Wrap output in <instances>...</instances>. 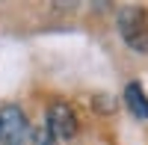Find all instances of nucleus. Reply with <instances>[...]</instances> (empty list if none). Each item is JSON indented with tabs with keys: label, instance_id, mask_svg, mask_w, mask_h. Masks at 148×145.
I'll return each instance as SVG.
<instances>
[{
	"label": "nucleus",
	"instance_id": "f03ea898",
	"mask_svg": "<svg viewBox=\"0 0 148 145\" xmlns=\"http://www.w3.org/2000/svg\"><path fill=\"white\" fill-rule=\"evenodd\" d=\"M119 30L133 51H148V21L139 6H127L119 15Z\"/></svg>",
	"mask_w": 148,
	"mask_h": 145
},
{
	"label": "nucleus",
	"instance_id": "7ed1b4c3",
	"mask_svg": "<svg viewBox=\"0 0 148 145\" xmlns=\"http://www.w3.org/2000/svg\"><path fill=\"white\" fill-rule=\"evenodd\" d=\"M45 124L56 136V142H68V139H74V133H77V116H74V110L65 101H53L47 107Z\"/></svg>",
	"mask_w": 148,
	"mask_h": 145
},
{
	"label": "nucleus",
	"instance_id": "39448f33",
	"mask_svg": "<svg viewBox=\"0 0 148 145\" xmlns=\"http://www.w3.org/2000/svg\"><path fill=\"white\" fill-rule=\"evenodd\" d=\"M33 145H56V136L47 130V124H42L39 130H33V139H30Z\"/></svg>",
	"mask_w": 148,
	"mask_h": 145
},
{
	"label": "nucleus",
	"instance_id": "f257e3e1",
	"mask_svg": "<svg viewBox=\"0 0 148 145\" xmlns=\"http://www.w3.org/2000/svg\"><path fill=\"white\" fill-rule=\"evenodd\" d=\"M27 139H33L30 133V122L24 116L21 107L9 104L0 110V142L3 145H27Z\"/></svg>",
	"mask_w": 148,
	"mask_h": 145
},
{
	"label": "nucleus",
	"instance_id": "20e7f679",
	"mask_svg": "<svg viewBox=\"0 0 148 145\" xmlns=\"http://www.w3.org/2000/svg\"><path fill=\"white\" fill-rule=\"evenodd\" d=\"M125 104H127V110L136 118H145L148 122V98H145V92H142L139 83H127L125 86Z\"/></svg>",
	"mask_w": 148,
	"mask_h": 145
}]
</instances>
